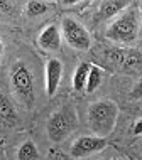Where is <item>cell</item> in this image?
Instances as JSON below:
<instances>
[{"label": "cell", "mask_w": 142, "mask_h": 160, "mask_svg": "<svg viewBox=\"0 0 142 160\" xmlns=\"http://www.w3.org/2000/svg\"><path fill=\"white\" fill-rule=\"evenodd\" d=\"M118 118V106L110 99H100L88 108V127L95 137L107 138L113 132Z\"/></svg>", "instance_id": "obj_1"}, {"label": "cell", "mask_w": 142, "mask_h": 160, "mask_svg": "<svg viewBox=\"0 0 142 160\" xmlns=\"http://www.w3.org/2000/svg\"><path fill=\"white\" fill-rule=\"evenodd\" d=\"M139 27H140L139 10L130 3V7H127L107 27L105 36L110 41L120 42V44H129V42H134L137 39V36H139Z\"/></svg>", "instance_id": "obj_2"}, {"label": "cell", "mask_w": 142, "mask_h": 160, "mask_svg": "<svg viewBox=\"0 0 142 160\" xmlns=\"http://www.w3.org/2000/svg\"><path fill=\"white\" fill-rule=\"evenodd\" d=\"M78 127V113L70 105L59 108L54 111L47 120V137L51 142L59 143L66 138L70 133H73Z\"/></svg>", "instance_id": "obj_3"}, {"label": "cell", "mask_w": 142, "mask_h": 160, "mask_svg": "<svg viewBox=\"0 0 142 160\" xmlns=\"http://www.w3.org/2000/svg\"><path fill=\"white\" fill-rule=\"evenodd\" d=\"M10 84L14 89L15 96L20 99L27 108H31L34 105L36 99V93H34V79H32V72L29 71V68L24 62H15L12 66L10 71Z\"/></svg>", "instance_id": "obj_4"}, {"label": "cell", "mask_w": 142, "mask_h": 160, "mask_svg": "<svg viewBox=\"0 0 142 160\" xmlns=\"http://www.w3.org/2000/svg\"><path fill=\"white\" fill-rule=\"evenodd\" d=\"M107 61L120 72L142 76V54L135 49H112L107 54Z\"/></svg>", "instance_id": "obj_5"}, {"label": "cell", "mask_w": 142, "mask_h": 160, "mask_svg": "<svg viewBox=\"0 0 142 160\" xmlns=\"http://www.w3.org/2000/svg\"><path fill=\"white\" fill-rule=\"evenodd\" d=\"M61 25H63V36L73 49L88 51L92 47V37L78 20L71 19V17H64Z\"/></svg>", "instance_id": "obj_6"}, {"label": "cell", "mask_w": 142, "mask_h": 160, "mask_svg": "<svg viewBox=\"0 0 142 160\" xmlns=\"http://www.w3.org/2000/svg\"><path fill=\"white\" fill-rule=\"evenodd\" d=\"M107 147V138H102V137H80L78 140H75V143L71 145V157L75 158H85V157H90V155L97 153V152H102L103 148Z\"/></svg>", "instance_id": "obj_7"}, {"label": "cell", "mask_w": 142, "mask_h": 160, "mask_svg": "<svg viewBox=\"0 0 142 160\" xmlns=\"http://www.w3.org/2000/svg\"><path fill=\"white\" fill-rule=\"evenodd\" d=\"M61 76H63V64L59 59H49L46 64V93L49 98H53L56 91L59 88L61 83Z\"/></svg>", "instance_id": "obj_8"}, {"label": "cell", "mask_w": 142, "mask_h": 160, "mask_svg": "<svg viewBox=\"0 0 142 160\" xmlns=\"http://www.w3.org/2000/svg\"><path fill=\"white\" fill-rule=\"evenodd\" d=\"M37 44L44 51H58L61 47V32L56 25H47V27L39 34Z\"/></svg>", "instance_id": "obj_9"}, {"label": "cell", "mask_w": 142, "mask_h": 160, "mask_svg": "<svg viewBox=\"0 0 142 160\" xmlns=\"http://www.w3.org/2000/svg\"><path fill=\"white\" fill-rule=\"evenodd\" d=\"M127 7H130V2H125V0H105L98 8V19L107 20L115 15H120Z\"/></svg>", "instance_id": "obj_10"}, {"label": "cell", "mask_w": 142, "mask_h": 160, "mask_svg": "<svg viewBox=\"0 0 142 160\" xmlns=\"http://www.w3.org/2000/svg\"><path fill=\"white\" fill-rule=\"evenodd\" d=\"M17 123V111L5 93L0 91V125L14 127Z\"/></svg>", "instance_id": "obj_11"}, {"label": "cell", "mask_w": 142, "mask_h": 160, "mask_svg": "<svg viewBox=\"0 0 142 160\" xmlns=\"http://www.w3.org/2000/svg\"><path fill=\"white\" fill-rule=\"evenodd\" d=\"M90 69H92V64L90 62H80V66L76 68L75 74H73V88H75V91H78V93L85 91Z\"/></svg>", "instance_id": "obj_12"}, {"label": "cell", "mask_w": 142, "mask_h": 160, "mask_svg": "<svg viewBox=\"0 0 142 160\" xmlns=\"http://www.w3.org/2000/svg\"><path fill=\"white\" fill-rule=\"evenodd\" d=\"M103 76H105L103 69L100 66H95V64H92V69H90V74H88V81H87V88H85V91H87V93H93L95 89H97L98 86L103 83Z\"/></svg>", "instance_id": "obj_13"}, {"label": "cell", "mask_w": 142, "mask_h": 160, "mask_svg": "<svg viewBox=\"0 0 142 160\" xmlns=\"http://www.w3.org/2000/svg\"><path fill=\"white\" fill-rule=\"evenodd\" d=\"M17 158L19 160H37L39 158V150H37L36 143L31 140L24 142L19 147V150H17Z\"/></svg>", "instance_id": "obj_14"}, {"label": "cell", "mask_w": 142, "mask_h": 160, "mask_svg": "<svg viewBox=\"0 0 142 160\" xmlns=\"http://www.w3.org/2000/svg\"><path fill=\"white\" fill-rule=\"evenodd\" d=\"M53 7L51 2H42V0H31V2L25 3V12L29 17H37L42 15L46 12H49V8Z\"/></svg>", "instance_id": "obj_15"}, {"label": "cell", "mask_w": 142, "mask_h": 160, "mask_svg": "<svg viewBox=\"0 0 142 160\" xmlns=\"http://www.w3.org/2000/svg\"><path fill=\"white\" fill-rule=\"evenodd\" d=\"M130 98L132 99H142V78L134 86V89H132V93H130Z\"/></svg>", "instance_id": "obj_16"}, {"label": "cell", "mask_w": 142, "mask_h": 160, "mask_svg": "<svg viewBox=\"0 0 142 160\" xmlns=\"http://www.w3.org/2000/svg\"><path fill=\"white\" fill-rule=\"evenodd\" d=\"M17 7L15 2H0V8H2L5 14H12V10Z\"/></svg>", "instance_id": "obj_17"}, {"label": "cell", "mask_w": 142, "mask_h": 160, "mask_svg": "<svg viewBox=\"0 0 142 160\" xmlns=\"http://www.w3.org/2000/svg\"><path fill=\"white\" fill-rule=\"evenodd\" d=\"M140 133H142V118L135 123V127H134V135H140Z\"/></svg>", "instance_id": "obj_18"}, {"label": "cell", "mask_w": 142, "mask_h": 160, "mask_svg": "<svg viewBox=\"0 0 142 160\" xmlns=\"http://www.w3.org/2000/svg\"><path fill=\"white\" fill-rule=\"evenodd\" d=\"M2 54H3V42H2V39H0V58H2Z\"/></svg>", "instance_id": "obj_19"}, {"label": "cell", "mask_w": 142, "mask_h": 160, "mask_svg": "<svg viewBox=\"0 0 142 160\" xmlns=\"http://www.w3.org/2000/svg\"><path fill=\"white\" fill-rule=\"evenodd\" d=\"M98 160H122V158H113V157H108V158H98Z\"/></svg>", "instance_id": "obj_20"}, {"label": "cell", "mask_w": 142, "mask_h": 160, "mask_svg": "<svg viewBox=\"0 0 142 160\" xmlns=\"http://www.w3.org/2000/svg\"><path fill=\"white\" fill-rule=\"evenodd\" d=\"M140 14H142V3H140Z\"/></svg>", "instance_id": "obj_21"}]
</instances>
